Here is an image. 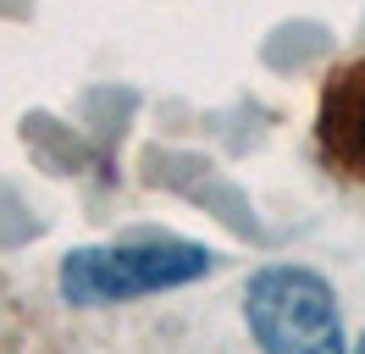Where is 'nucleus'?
<instances>
[{
    "label": "nucleus",
    "instance_id": "4",
    "mask_svg": "<svg viewBox=\"0 0 365 354\" xmlns=\"http://www.w3.org/2000/svg\"><path fill=\"white\" fill-rule=\"evenodd\" d=\"M360 349H365V338H360Z\"/></svg>",
    "mask_w": 365,
    "mask_h": 354
},
{
    "label": "nucleus",
    "instance_id": "3",
    "mask_svg": "<svg viewBox=\"0 0 365 354\" xmlns=\"http://www.w3.org/2000/svg\"><path fill=\"white\" fill-rule=\"evenodd\" d=\"M316 138H321V155L349 183H365V56L343 61L327 78L321 111H316Z\"/></svg>",
    "mask_w": 365,
    "mask_h": 354
},
{
    "label": "nucleus",
    "instance_id": "2",
    "mask_svg": "<svg viewBox=\"0 0 365 354\" xmlns=\"http://www.w3.org/2000/svg\"><path fill=\"white\" fill-rule=\"evenodd\" d=\"M244 321L266 354H338V293L310 266H260L244 288Z\"/></svg>",
    "mask_w": 365,
    "mask_h": 354
},
{
    "label": "nucleus",
    "instance_id": "1",
    "mask_svg": "<svg viewBox=\"0 0 365 354\" xmlns=\"http://www.w3.org/2000/svg\"><path fill=\"white\" fill-rule=\"evenodd\" d=\"M210 266H216V255L188 238L83 243V249L61 255L56 288L78 310H106V305H133V299H150L166 288L200 283V277H210Z\"/></svg>",
    "mask_w": 365,
    "mask_h": 354
}]
</instances>
